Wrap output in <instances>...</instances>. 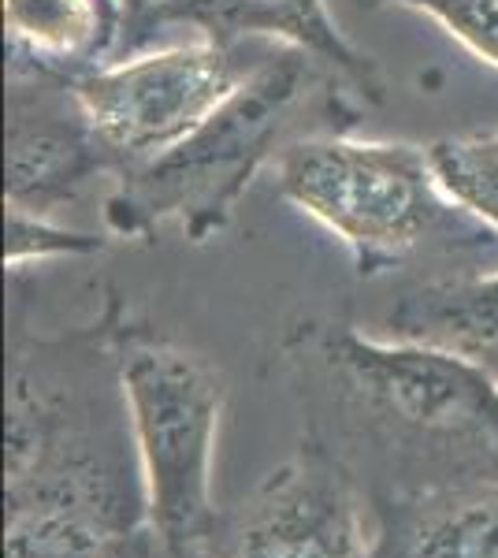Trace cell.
<instances>
[{"mask_svg": "<svg viewBox=\"0 0 498 558\" xmlns=\"http://www.w3.org/2000/svg\"><path fill=\"white\" fill-rule=\"evenodd\" d=\"M309 428L350 439L398 476L391 495L498 473V376L454 350L373 339L328 317L287 328Z\"/></svg>", "mask_w": 498, "mask_h": 558, "instance_id": "1", "label": "cell"}, {"mask_svg": "<svg viewBox=\"0 0 498 558\" xmlns=\"http://www.w3.org/2000/svg\"><path fill=\"white\" fill-rule=\"evenodd\" d=\"M8 279L4 507H63L123 533L149 518V502L112 343V287L89 324L34 336L31 279Z\"/></svg>", "mask_w": 498, "mask_h": 558, "instance_id": "2", "label": "cell"}, {"mask_svg": "<svg viewBox=\"0 0 498 558\" xmlns=\"http://www.w3.org/2000/svg\"><path fill=\"white\" fill-rule=\"evenodd\" d=\"M361 101L320 64L291 49L257 60L242 86L175 149L123 172L105 197L112 239L149 242L179 228L186 242H212L234 223L242 197L305 131V116L350 128Z\"/></svg>", "mask_w": 498, "mask_h": 558, "instance_id": "3", "label": "cell"}, {"mask_svg": "<svg viewBox=\"0 0 498 558\" xmlns=\"http://www.w3.org/2000/svg\"><path fill=\"white\" fill-rule=\"evenodd\" d=\"M271 175L279 197L320 223L365 279L491 239L447 197L428 146L313 131L279 153Z\"/></svg>", "mask_w": 498, "mask_h": 558, "instance_id": "4", "label": "cell"}, {"mask_svg": "<svg viewBox=\"0 0 498 558\" xmlns=\"http://www.w3.org/2000/svg\"><path fill=\"white\" fill-rule=\"evenodd\" d=\"M112 343L146 476L149 521L168 536L208 544L220 521L212 507V454L228 384L208 357L134 317L116 287Z\"/></svg>", "mask_w": 498, "mask_h": 558, "instance_id": "5", "label": "cell"}, {"mask_svg": "<svg viewBox=\"0 0 498 558\" xmlns=\"http://www.w3.org/2000/svg\"><path fill=\"white\" fill-rule=\"evenodd\" d=\"M250 68L239 45L197 34L123 52L78 75V105L112 160V179L175 149L242 86Z\"/></svg>", "mask_w": 498, "mask_h": 558, "instance_id": "6", "label": "cell"}, {"mask_svg": "<svg viewBox=\"0 0 498 558\" xmlns=\"http://www.w3.org/2000/svg\"><path fill=\"white\" fill-rule=\"evenodd\" d=\"M208 547L216 558H379V529L350 462L305 428L297 451L220 514Z\"/></svg>", "mask_w": 498, "mask_h": 558, "instance_id": "7", "label": "cell"}, {"mask_svg": "<svg viewBox=\"0 0 498 558\" xmlns=\"http://www.w3.org/2000/svg\"><path fill=\"white\" fill-rule=\"evenodd\" d=\"M112 175V160L89 128L75 78L8 64L4 89V202L8 209L57 213Z\"/></svg>", "mask_w": 498, "mask_h": 558, "instance_id": "8", "label": "cell"}, {"mask_svg": "<svg viewBox=\"0 0 498 558\" xmlns=\"http://www.w3.org/2000/svg\"><path fill=\"white\" fill-rule=\"evenodd\" d=\"M183 23L228 45L260 38L302 52L339 78L361 105L387 101V75L379 60L342 31L328 0H183L179 26Z\"/></svg>", "mask_w": 498, "mask_h": 558, "instance_id": "9", "label": "cell"}, {"mask_svg": "<svg viewBox=\"0 0 498 558\" xmlns=\"http://www.w3.org/2000/svg\"><path fill=\"white\" fill-rule=\"evenodd\" d=\"M379 558H498V473L391 495Z\"/></svg>", "mask_w": 498, "mask_h": 558, "instance_id": "10", "label": "cell"}, {"mask_svg": "<svg viewBox=\"0 0 498 558\" xmlns=\"http://www.w3.org/2000/svg\"><path fill=\"white\" fill-rule=\"evenodd\" d=\"M8 64L78 78L120 57L123 12L116 0H4Z\"/></svg>", "mask_w": 498, "mask_h": 558, "instance_id": "11", "label": "cell"}, {"mask_svg": "<svg viewBox=\"0 0 498 558\" xmlns=\"http://www.w3.org/2000/svg\"><path fill=\"white\" fill-rule=\"evenodd\" d=\"M394 339L454 350L498 376V272L424 279L387 313Z\"/></svg>", "mask_w": 498, "mask_h": 558, "instance_id": "12", "label": "cell"}, {"mask_svg": "<svg viewBox=\"0 0 498 558\" xmlns=\"http://www.w3.org/2000/svg\"><path fill=\"white\" fill-rule=\"evenodd\" d=\"M428 157L450 202L498 235V123L436 138Z\"/></svg>", "mask_w": 498, "mask_h": 558, "instance_id": "13", "label": "cell"}, {"mask_svg": "<svg viewBox=\"0 0 498 558\" xmlns=\"http://www.w3.org/2000/svg\"><path fill=\"white\" fill-rule=\"evenodd\" d=\"M112 536L101 521L63 507H4V558H101Z\"/></svg>", "mask_w": 498, "mask_h": 558, "instance_id": "14", "label": "cell"}, {"mask_svg": "<svg viewBox=\"0 0 498 558\" xmlns=\"http://www.w3.org/2000/svg\"><path fill=\"white\" fill-rule=\"evenodd\" d=\"M353 4L361 12L405 8V12L428 15L469 57H476L487 68H498V0H353Z\"/></svg>", "mask_w": 498, "mask_h": 558, "instance_id": "15", "label": "cell"}, {"mask_svg": "<svg viewBox=\"0 0 498 558\" xmlns=\"http://www.w3.org/2000/svg\"><path fill=\"white\" fill-rule=\"evenodd\" d=\"M108 250V239L94 231H75L68 223H57L49 213L8 209V242L4 265L8 272H26L31 265L57 257H94Z\"/></svg>", "mask_w": 498, "mask_h": 558, "instance_id": "16", "label": "cell"}, {"mask_svg": "<svg viewBox=\"0 0 498 558\" xmlns=\"http://www.w3.org/2000/svg\"><path fill=\"white\" fill-rule=\"evenodd\" d=\"M101 558H216V555H212V547L197 544V539L168 536L165 529H157L146 518L108 539Z\"/></svg>", "mask_w": 498, "mask_h": 558, "instance_id": "17", "label": "cell"}, {"mask_svg": "<svg viewBox=\"0 0 498 558\" xmlns=\"http://www.w3.org/2000/svg\"><path fill=\"white\" fill-rule=\"evenodd\" d=\"M123 12V52L146 49L157 45V34H165L168 26H179V12L183 0H116Z\"/></svg>", "mask_w": 498, "mask_h": 558, "instance_id": "18", "label": "cell"}]
</instances>
